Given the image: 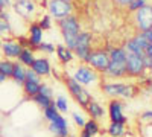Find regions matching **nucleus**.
<instances>
[{"instance_id": "1", "label": "nucleus", "mask_w": 152, "mask_h": 137, "mask_svg": "<svg viewBox=\"0 0 152 137\" xmlns=\"http://www.w3.org/2000/svg\"><path fill=\"white\" fill-rule=\"evenodd\" d=\"M66 85H67V89H69V92L73 96L75 101L81 107L87 108V105L91 102V95L88 93L79 82H76L72 76H66Z\"/></svg>"}, {"instance_id": "2", "label": "nucleus", "mask_w": 152, "mask_h": 137, "mask_svg": "<svg viewBox=\"0 0 152 137\" xmlns=\"http://www.w3.org/2000/svg\"><path fill=\"white\" fill-rule=\"evenodd\" d=\"M91 41H93V35L90 32H79L78 41H76L73 52L76 53V56L81 61H85L87 63L88 55L91 53Z\"/></svg>"}, {"instance_id": "3", "label": "nucleus", "mask_w": 152, "mask_h": 137, "mask_svg": "<svg viewBox=\"0 0 152 137\" xmlns=\"http://www.w3.org/2000/svg\"><path fill=\"white\" fill-rule=\"evenodd\" d=\"M87 63H88V67H91L93 70H97V72L105 73V70H107V67H108V64H110L108 52L104 51V49L91 51V53L88 55V58H87Z\"/></svg>"}, {"instance_id": "4", "label": "nucleus", "mask_w": 152, "mask_h": 137, "mask_svg": "<svg viewBox=\"0 0 152 137\" xmlns=\"http://www.w3.org/2000/svg\"><path fill=\"white\" fill-rule=\"evenodd\" d=\"M134 20H135L138 32H145V31L152 29V5L146 3L143 8L135 11Z\"/></svg>"}, {"instance_id": "5", "label": "nucleus", "mask_w": 152, "mask_h": 137, "mask_svg": "<svg viewBox=\"0 0 152 137\" xmlns=\"http://www.w3.org/2000/svg\"><path fill=\"white\" fill-rule=\"evenodd\" d=\"M47 8L50 12V17H55L56 20L69 17L73 12V5L69 2H62V0H49Z\"/></svg>"}, {"instance_id": "6", "label": "nucleus", "mask_w": 152, "mask_h": 137, "mask_svg": "<svg viewBox=\"0 0 152 137\" xmlns=\"http://www.w3.org/2000/svg\"><path fill=\"white\" fill-rule=\"evenodd\" d=\"M72 78L76 82H79L81 85H90V84H93V82H96L99 79V75L91 67H88V66H79L78 69L75 70Z\"/></svg>"}, {"instance_id": "7", "label": "nucleus", "mask_w": 152, "mask_h": 137, "mask_svg": "<svg viewBox=\"0 0 152 137\" xmlns=\"http://www.w3.org/2000/svg\"><path fill=\"white\" fill-rule=\"evenodd\" d=\"M143 73H145V67H143L142 56L126 52V76H142Z\"/></svg>"}, {"instance_id": "8", "label": "nucleus", "mask_w": 152, "mask_h": 137, "mask_svg": "<svg viewBox=\"0 0 152 137\" xmlns=\"http://www.w3.org/2000/svg\"><path fill=\"white\" fill-rule=\"evenodd\" d=\"M12 6H14V11L23 18H32L37 11L32 0H15V2H12Z\"/></svg>"}, {"instance_id": "9", "label": "nucleus", "mask_w": 152, "mask_h": 137, "mask_svg": "<svg viewBox=\"0 0 152 137\" xmlns=\"http://www.w3.org/2000/svg\"><path fill=\"white\" fill-rule=\"evenodd\" d=\"M123 105H122V102L120 101H117V99H113V101L110 102V105H108V113H110V119H111V122L113 123H126V119L125 117V114H123Z\"/></svg>"}, {"instance_id": "10", "label": "nucleus", "mask_w": 152, "mask_h": 137, "mask_svg": "<svg viewBox=\"0 0 152 137\" xmlns=\"http://www.w3.org/2000/svg\"><path fill=\"white\" fill-rule=\"evenodd\" d=\"M58 28L61 32H72V34H79L81 32V23L76 15H69L58 20Z\"/></svg>"}, {"instance_id": "11", "label": "nucleus", "mask_w": 152, "mask_h": 137, "mask_svg": "<svg viewBox=\"0 0 152 137\" xmlns=\"http://www.w3.org/2000/svg\"><path fill=\"white\" fill-rule=\"evenodd\" d=\"M105 75L110 78H123L126 76V61H113L110 59V64L105 70Z\"/></svg>"}, {"instance_id": "12", "label": "nucleus", "mask_w": 152, "mask_h": 137, "mask_svg": "<svg viewBox=\"0 0 152 137\" xmlns=\"http://www.w3.org/2000/svg\"><path fill=\"white\" fill-rule=\"evenodd\" d=\"M43 32L44 31L38 26V23H31L29 32H28V40H29V44L32 46V51H35L43 43Z\"/></svg>"}, {"instance_id": "13", "label": "nucleus", "mask_w": 152, "mask_h": 137, "mask_svg": "<svg viewBox=\"0 0 152 137\" xmlns=\"http://www.w3.org/2000/svg\"><path fill=\"white\" fill-rule=\"evenodd\" d=\"M32 69L38 76H47V75H50V72H52V67H50V63H49V59L46 56H41V58H35L34 61V64L29 67Z\"/></svg>"}, {"instance_id": "14", "label": "nucleus", "mask_w": 152, "mask_h": 137, "mask_svg": "<svg viewBox=\"0 0 152 137\" xmlns=\"http://www.w3.org/2000/svg\"><path fill=\"white\" fill-rule=\"evenodd\" d=\"M2 51H3V55L6 58H18L23 47L15 40H6L5 43H2Z\"/></svg>"}, {"instance_id": "15", "label": "nucleus", "mask_w": 152, "mask_h": 137, "mask_svg": "<svg viewBox=\"0 0 152 137\" xmlns=\"http://www.w3.org/2000/svg\"><path fill=\"white\" fill-rule=\"evenodd\" d=\"M102 89L108 96L117 97V96H123L126 84H123V82H107V84L102 85Z\"/></svg>"}, {"instance_id": "16", "label": "nucleus", "mask_w": 152, "mask_h": 137, "mask_svg": "<svg viewBox=\"0 0 152 137\" xmlns=\"http://www.w3.org/2000/svg\"><path fill=\"white\" fill-rule=\"evenodd\" d=\"M12 35V26H11V18L9 14L5 9H0V37H9Z\"/></svg>"}, {"instance_id": "17", "label": "nucleus", "mask_w": 152, "mask_h": 137, "mask_svg": "<svg viewBox=\"0 0 152 137\" xmlns=\"http://www.w3.org/2000/svg\"><path fill=\"white\" fill-rule=\"evenodd\" d=\"M56 51V55H58V59L61 61L62 64H69L70 61L73 59V52L70 51V49H67L64 44H58L55 47Z\"/></svg>"}, {"instance_id": "18", "label": "nucleus", "mask_w": 152, "mask_h": 137, "mask_svg": "<svg viewBox=\"0 0 152 137\" xmlns=\"http://www.w3.org/2000/svg\"><path fill=\"white\" fill-rule=\"evenodd\" d=\"M11 78L15 81V84L23 85L24 81H26V69H24V66H21L20 63H14V72H12Z\"/></svg>"}, {"instance_id": "19", "label": "nucleus", "mask_w": 152, "mask_h": 137, "mask_svg": "<svg viewBox=\"0 0 152 137\" xmlns=\"http://www.w3.org/2000/svg\"><path fill=\"white\" fill-rule=\"evenodd\" d=\"M87 111H88V114L91 116L93 120H96V119H102V117L105 116V110H104V107L100 105V104H97V102H94V101H91L90 104L87 105Z\"/></svg>"}, {"instance_id": "20", "label": "nucleus", "mask_w": 152, "mask_h": 137, "mask_svg": "<svg viewBox=\"0 0 152 137\" xmlns=\"http://www.w3.org/2000/svg\"><path fill=\"white\" fill-rule=\"evenodd\" d=\"M35 61V55H34V51L31 49H23L21 53L18 55V63L21 66H26V67H31Z\"/></svg>"}, {"instance_id": "21", "label": "nucleus", "mask_w": 152, "mask_h": 137, "mask_svg": "<svg viewBox=\"0 0 152 137\" xmlns=\"http://www.w3.org/2000/svg\"><path fill=\"white\" fill-rule=\"evenodd\" d=\"M40 85H41V82L24 81V84H23V92H24V95H26V96L34 97L35 95L40 93Z\"/></svg>"}, {"instance_id": "22", "label": "nucleus", "mask_w": 152, "mask_h": 137, "mask_svg": "<svg viewBox=\"0 0 152 137\" xmlns=\"http://www.w3.org/2000/svg\"><path fill=\"white\" fill-rule=\"evenodd\" d=\"M108 133L111 137H125L126 131H125V125L123 123H110L108 127Z\"/></svg>"}, {"instance_id": "23", "label": "nucleus", "mask_w": 152, "mask_h": 137, "mask_svg": "<svg viewBox=\"0 0 152 137\" xmlns=\"http://www.w3.org/2000/svg\"><path fill=\"white\" fill-rule=\"evenodd\" d=\"M32 101L38 105V107H41V108H47V107H50V105H53V99L52 97H47V96H44V95H35L34 97H32Z\"/></svg>"}, {"instance_id": "24", "label": "nucleus", "mask_w": 152, "mask_h": 137, "mask_svg": "<svg viewBox=\"0 0 152 137\" xmlns=\"http://www.w3.org/2000/svg\"><path fill=\"white\" fill-rule=\"evenodd\" d=\"M12 72H14V63L9 59H2L0 61V73H3L6 78H11Z\"/></svg>"}, {"instance_id": "25", "label": "nucleus", "mask_w": 152, "mask_h": 137, "mask_svg": "<svg viewBox=\"0 0 152 137\" xmlns=\"http://www.w3.org/2000/svg\"><path fill=\"white\" fill-rule=\"evenodd\" d=\"M126 52H129V53H134V55H137V56H143L145 55V51L138 46L134 40H129L128 43H126V49H125Z\"/></svg>"}, {"instance_id": "26", "label": "nucleus", "mask_w": 152, "mask_h": 137, "mask_svg": "<svg viewBox=\"0 0 152 137\" xmlns=\"http://www.w3.org/2000/svg\"><path fill=\"white\" fill-rule=\"evenodd\" d=\"M82 131H85L88 136H91V137L96 136V134H99V125H97V122L96 120H87Z\"/></svg>"}, {"instance_id": "27", "label": "nucleus", "mask_w": 152, "mask_h": 137, "mask_svg": "<svg viewBox=\"0 0 152 137\" xmlns=\"http://www.w3.org/2000/svg\"><path fill=\"white\" fill-rule=\"evenodd\" d=\"M53 105L56 107L58 111H61V113H67V110H69V102L64 96H58L56 101L53 102Z\"/></svg>"}, {"instance_id": "28", "label": "nucleus", "mask_w": 152, "mask_h": 137, "mask_svg": "<svg viewBox=\"0 0 152 137\" xmlns=\"http://www.w3.org/2000/svg\"><path fill=\"white\" fill-rule=\"evenodd\" d=\"M58 116H59V111L56 110L55 105H50V107L44 108V117H46L49 122H53Z\"/></svg>"}, {"instance_id": "29", "label": "nucleus", "mask_w": 152, "mask_h": 137, "mask_svg": "<svg viewBox=\"0 0 152 137\" xmlns=\"http://www.w3.org/2000/svg\"><path fill=\"white\" fill-rule=\"evenodd\" d=\"M49 130H50V133H53L56 137H67V136H69V133H67L69 128L58 127V125H55V123H50V125H49Z\"/></svg>"}, {"instance_id": "30", "label": "nucleus", "mask_w": 152, "mask_h": 137, "mask_svg": "<svg viewBox=\"0 0 152 137\" xmlns=\"http://www.w3.org/2000/svg\"><path fill=\"white\" fill-rule=\"evenodd\" d=\"M137 92H138V87H137V85H134V84H126V89H125V93H123L122 97L131 99V97H134V96L137 95Z\"/></svg>"}, {"instance_id": "31", "label": "nucleus", "mask_w": 152, "mask_h": 137, "mask_svg": "<svg viewBox=\"0 0 152 137\" xmlns=\"http://www.w3.org/2000/svg\"><path fill=\"white\" fill-rule=\"evenodd\" d=\"M146 5V0H132V2L128 5V12H135L140 8H143Z\"/></svg>"}, {"instance_id": "32", "label": "nucleus", "mask_w": 152, "mask_h": 137, "mask_svg": "<svg viewBox=\"0 0 152 137\" xmlns=\"http://www.w3.org/2000/svg\"><path fill=\"white\" fill-rule=\"evenodd\" d=\"M38 26H40L43 31L52 28V18H50V15H43L40 18V21H38Z\"/></svg>"}, {"instance_id": "33", "label": "nucleus", "mask_w": 152, "mask_h": 137, "mask_svg": "<svg viewBox=\"0 0 152 137\" xmlns=\"http://www.w3.org/2000/svg\"><path fill=\"white\" fill-rule=\"evenodd\" d=\"M37 49H38V51H41V52H46V53H53L55 52V46L52 43H44V41L38 46Z\"/></svg>"}, {"instance_id": "34", "label": "nucleus", "mask_w": 152, "mask_h": 137, "mask_svg": "<svg viewBox=\"0 0 152 137\" xmlns=\"http://www.w3.org/2000/svg\"><path fill=\"white\" fill-rule=\"evenodd\" d=\"M26 81H34V82H41V78L32 70V69H26Z\"/></svg>"}, {"instance_id": "35", "label": "nucleus", "mask_w": 152, "mask_h": 137, "mask_svg": "<svg viewBox=\"0 0 152 137\" xmlns=\"http://www.w3.org/2000/svg\"><path fill=\"white\" fill-rule=\"evenodd\" d=\"M40 95H44V96H47V97H52V96H53L52 89H50L47 84H41V85H40Z\"/></svg>"}, {"instance_id": "36", "label": "nucleus", "mask_w": 152, "mask_h": 137, "mask_svg": "<svg viewBox=\"0 0 152 137\" xmlns=\"http://www.w3.org/2000/svg\"><path fill=\"white\" fill-rule=\"evenodd\" d=\"M142 61H143V67H145V72H146V70H152V56L143 55V56H142Z\"/></svg>"}, {"instance_id": "37", "label": "nucleus", "mask_w": 152, "mask_h": 137, "mask_svg": "<svg viewBox=\"0 0 152 137\" xmlns=\"http://www.w3.org/2000/svg\"><path fill=\"white\" fill-rule=\"evenodd\" d=\"M50 123H55V125H58V127H62V128H69V125H67V120L64 119V117H62L61 114L53 120V122H50Z\"/></svg>"}, {"instance_id": "38", "label": "nucleus", "mask_w": 152, "mask_h": 137, "mask_svg": "<svg viewBox=\"0 0 152 137\" xmlns=\"http://www.w3.org/2000/svg\"><path fill=\"white\" fill-rule=\"evenodd\" d=\"M73 120H75V123H76L78 127L84 128V125H85V120H84V117H82V116H79L78 113H73Z\"/></svg>"}, {"instance_id": "39", "label": "nucleus", "mask_w": 152, "mask_h": 137, "mask_svg": "<svg viewBox=\"0 0 152 137\" xmlns=\"http://www.w3.org/2000/svg\"><path fill=\"white\" fill-rule=\"evenodd\" d=\"M143 38L146 40V43L149 44V43H152V29H149V31H145V32H138Z\"/></svg>"}, {"instance_id": "40", "label": "nucleus", "mask_w": 152, "mask_h": 137, "mask_svg": "<svg viewBox=\"0 0 152 137\" xmlns=\"http://www.w3.org/2000/svg\"><path fill=\"white\" fill-rule=\"evenodd\" d=\"M114 2H116L117 5H120V6H128L132 0H114Z\"/></svg>"}, {"instance_id": "41", "label": "nucleus", "mask_w": 152, "mask_h": 137, "mask_svg": "<svg viewBox=\"0 0 152 137\" xmlns=\"http://www.w3.org/2000/svg\"><path fill=\"white\" fill-rule=\"evenodd\" d=\"M145 55L152 56V43H149V44L146 46V49H145Z\"/></svg>"}, {"instance_id": "42", "label": "nucleus", "mask_w": 152, "mask_h": 137, "mask_svg": "<svg viewBox=\"0 0 152 137\" xmlns=\"http://www.w3.org/2000/svg\"><path fill=\"white\" fill-rule=\"evenodd\" d=\"M142 117L146 120V119H152V111H145V113L142 114Z\"/></svg>"}, {"instance_id": "43", "label": "nucleus", "mask_w": 152, "mask_h": 137, "mask_svg": "<svg viewBox=\"0 0 152 137\" xmlns=\"http://www.w3.org/2000/svg\"><path fill=\"white\" fill-rule=\"evenodd\" d=\"M2 5H3V8H9V6H12V0H2Z\"/></svg>"}, {"instance_id": "44", "label": "nucleus", "mask_w": 152, "mask_h": 137, "mask_svg": "<svg viewBox=\"0 0 152 137\" xmlns=\"http://www.w3.org/2000/svg\"><path fill=\"white\" fill-rule=\"evenodd\" d=\"M6 79H8V78L5 76V75H3V73H0V84H3Z\"/></svg>"}, {"instance_id": "45", "label": "nucleus", "mask_w": 152, "mask_h": 137, "mask_svg": "<svg viewBox=\"0 0 152 137\" xmlns=\"http://www.w3.org/2000/svg\"><path fill=\"white\" fill-rule=\"evenodd\" d=\"M81 137H91V136H88L85 131H82V133H81Z\"/></svg>"}, {"instance_id": "46", "label": "nucleus", "mask_w": 152, "mask_h": 137, "mask_svg": "<svg viewBox=\"0 0 152 137\" xmlns=\"http://www.w3.org/2000/svg\"><path fill=\"white\" fill-rule=\"evenodd\" d=\"M0 9H5V8H3V5H2V0H0Z\"/></svg>"}, {"instance_id": "47", "label": "nucleus", "mask_w": 152, "mask_h": 137, "mask_svg": "<svg viewBox=\"0 0 152 137\" xmlns=\"http://www.w3.org/2000/svg\"><path fill=\"white\" fill-rule=\"evenodd\" d=\"M148 90H149V93H152V85H149V89H148Z\"/></svg>"}, {"instance_id": "48", "label": "nucleus", "mask_w": 152, "mask_h": 137, "mask_svg": "<svg viewBox=\"0 0 152 137\" xmlns=\"http://www.w3.org/2000/svg\"><path fill=\"white\" fill-rule=\"evenodd\" d=\"M62 2H69V3H72V2H73V0H62Z\"/></svg>"}, {"instance_id": "49", "label": "nucleus", "mask_w": 152, "mask_h": 137, "mask_svg": "<svg viewBox=\"0 0 152 137\" xmlns=\"http://www.w3.org/2000/svg\"><path fill=\"white\" fill-rule=\"evenodd\" d=\"M0 47H2V38H0Z\"/></svg>"}]
</instances>
